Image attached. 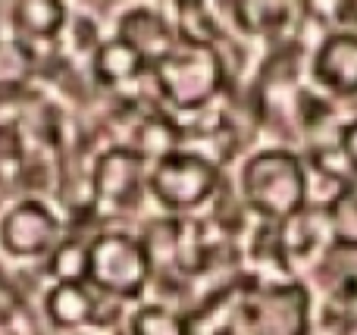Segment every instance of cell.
Instances as JSON below:
<instances>
[{"mask_svg": "<svg viewBox=\"0 0 357 335\" xmlns=\"http://www.w3.org/2000/svg\"><path fill=\"white\" fill-rule=\"evenodd\" d=\"M216 185H220L216 166L207 157L191 154V150H176V154L163 157L148 173L151 194L173 213L201 207L204 201L213 198Z\"/></svg>", "mask_w": 357, "mask_h": 335, "instance_id": "obj_5", "label": "cell"}, {"mask_svg": "<svg viewBox=\"0 0 357 335\" xmlns=\"http://www.w3.org/2000/svg\"><path fill=\"white\" fill-rule=\"evenodd\" d=\"M317 282L333 298L354 304L357 301V242H351V238H333L323 248V257L317 263Z\"/></svg>", "mask_w": 357, "mask_h": 335, "instance_id": "obj_9", "label": "cell"}, {"mask_svg": "<svg viewBox=\"0 0 357 335\" xmlns=\"http://www.w3.org/2000/svg\"><path fill=\"white\" fill-rule=\"evenodd\" d=\"M151 257L138 238L104 232L88 242V282L110 298H138L151 279Z\"/></svg>", "mask_w": 357, "mask_h": 335, "instance_id": "obj_4", "label": "cell"}, {"mask_svg": "<svg viewBox=\"0 0 357 335\" xmlns=\"http://www.w3.org/2000/svg\"><path fill=\"white\" fill-rule=\"evenodd\" d=\"M151 75H154L160 98L169 107L191 113L207 107L220 94L222 63L210 44H195L178 38L176 47L151 66Z\"/></svg>", "mask_w": 357, "mask_h": 335, "instance_id": "obj_3", "label": "cell"}, {"mask_svg": "<svg viewBox=\"0 0 357 335\" xmlns=\"http://www.w3.org/2000/svg\"><path fill=\"white\" fill-rule=\"evenodd\" d=\"M50 273L60 282H88V244L75 238H63L50 254Z\"/></svg>", "mask_w": 357, "mask_h": 335, "instance_id": "obj_15", "label": "cell"}, {"mask_svg": "<svg viewBox=\"0 0 357 335\" xmlns=\"http://www.w3.org/2000/svg\"><path fill=\"white\" fill-rule=\"evenodd\" d=\"M94 313H98V298L91 295L88 282H60L47 295V320L63 332L94 323Z\"/></svg>", "mask_w": 357, "mask_h": 335, "instance_id": "obj_11", "label": "cell"}, {"mask_svg": "<svg viewBox=\"0 0 357 335\" xmlns=\"http://www.w3.org/2000/svg\"><path fill=\"white\" fill-rule=\"evenodd\" d=\"M60 223L56 217L38 201H22L10 207L0 219V248L10 257H47L60 244Z\"/></svg>", "mask_w": 357, "mask_h": 335, "instance_id": "obj_7", "label": "cell"}, {"mask_svg": "<svg viewBox=\"0 0 357 335\" xmlns=\"http://www.w3.org/2000/svg\"><path fill=\"white\" fill-rule=\"evenodd\" d=\"M235 19L248 35H276L289 22V6L285 3H235Z\"/></svg>", "mask_w": 357, "mask_h": 335, "instance_id": "obj_16", "label": "cell"}, {"mask_svg": "<svg viewBox=\"0 0 357 335\" xmlns=\"http://www.w3.org/2000/svg\"><path fill=\"white\" fill-rule=\"evenodd\" d=\"M63 22H66V10L63 3L54 0H31V3L13 6V29H16L19 41H50L60 35Z\"/></svg>", "mask_w": 357, "mask_h": 335, "instance_id": "obj_13", "label": "cell"}, {"mask_svg": "<svg viewBox=\"0 0 357 335\" xmlns=\"http://www.w3.org/2000/svg\"><path fill=\"white\" fill-rule=\"evenodd\" d=\"M0 288H3V286H0Z\"/></svg>", "mask_w": 357, "mask_h": 335, "instance_id": "obj_19", "label": "cell"}, {"mask_svg": "<svg viewBox=\"0 0 357 335\" xmlns=\"http://www.w3.org/2000/svg\"><path fill=\"white\" fill-rule=\"evenodd\" d=\"M222 335H307L310 295L298 282L245 288L229 301L220 326Z\"/></svg>", "mask_w": 357, "mask_h": 335, "instance_id": "obj_1", "label": "cell"}, {"mask_svg": "<svg viewBox=\"0 0 357 335\" xmlns=\"http://www.w3.org/2000/svg\"><path fill=\"white\" fill-rule=\"evenodd\" d=\"M339 148H342V154H345V160H348V166L357 173V119H351V123L342 129V135H339Z\"/></svg>", "mask_w": 357, "mask_h": 335, "instance_id": "obj_18", "label": "cell"}, {"mask_svg": "<svg viewBox=\"0 0 357 335\" xmlns=\"http://www.w3.org/2000/svg\"><path fill=\"white\" fill-rule=\"evenodd\" d=\"M314 79L342 98L357 94V31H335L317 47Z\"/></svg>", "mask_w": 357, "mask_h": 335, "instance_id": "obj_8", "label": "cell"}, {"mask_svg": "<svg viewBox=\"0 0 357 335\" xmlns=\"http://www.w3.org/2000/svg\"><path fill=\"white\" fill-rule=\"evenodd\" d=\"M129 335H191V326L178 311L163 304H144L129 317Z\"/></svg>", "mask_w": 357, "mask_h": 335, "instance_id": "obj_14", "label": "cell"}, {"mask_svg": "<svg viewBox=\"0 0 357 335\" xmlns=\"http://www.w3.org/2000/svg\"><path fill=\"white\" fill-rule=\"evenodd\" d=\"M144 185V160L129 148H110L98 157L91 173L94 204L104 210V217H119L132 210L142 198Z\"/></svg>", "mask_w": 357, "mask_h": 335, "instance_id": "obj_6", "label": "cell"}, {"mask_svg": "<svg viewBox=\"0 0 357 335\" xmlns=\"http://www.w3.org/2000/svg\"><path fill=\"white\" fill-rule=\"evenodd\" d=\"M144 69H148V63H144L142 54L132 50L123 38L104 41L98 47V54H94V75H98V81L107 88H119V85H126V81H135Z\"/></svg>", "mask_w": 357, "mask_h": 335, "instance_id": "obj_12", "label": "cell"}, {"mask_svg": "<svg viewBox=\"0 0 357 335\" xmlns=\"http://www.w3.org/2000/svg\"><path fill=\"white\" fill-rule=\"evenodd\" d=\"M31 69V50L19 38L0 44V91L3 88H19Z\"/></svg>", "mask_w": 357, "mask_h": 335, "instance_id": "obj_17", "label": "cell"}, {"mask_svg": "<svg viewBox=\"0 0 357 335\" xmlns=\"http://www.w3.org/2000/svg\"><path fill=\"white\" fill-rule=\"evenodd\" d=\"M241 198L264 219L285 223L307 207V169L289 150H260L241 169Z\"/></svg>", "mask_w": 357, "mask_h": 335, "instance_id": "obj_2", "label": "cell"}, {"mask_svg": "<svg viewBox=\"0 0 357 335\" xmlns=\"http://www.w3.org/2000/svg\"><path fill=\"white\" fill-rule=\"evenodd\" d=\"M116 38H123L132 50H138L148 66H154L157 60H163V56L178 44V38H173V31L167 29V22L151 10H132L129 16H123V25H119Z\"/></svg>", "mask_w": 357, "mask_h": 335, "instance_id": "obj_10", "label": "cell"}]
</instances>
